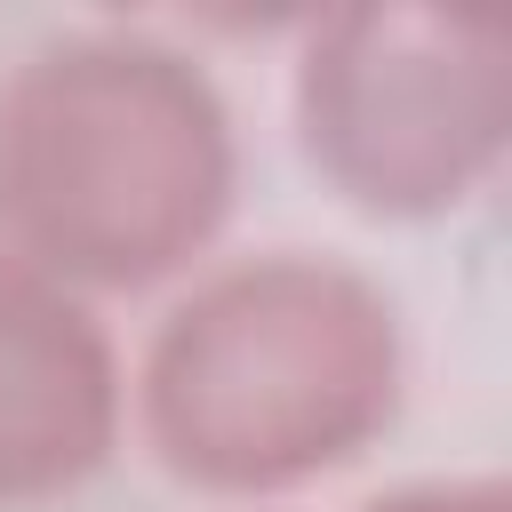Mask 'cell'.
<instances>
[{"label": "cell", "instance_id": "cell-1", "mask_svg": "<svg viewBox=\"0 0 512 512\" xmlns=\"http://www.w3.org/2000/svg\"><path fill=\"white\" fill-rule=\"evenodd\" d=\"M240 192L232 104L160 32H56L0 80V248L72 296L176 280Z\"/></svg>", "mask_w": 512, "mask_h": 512}, {"label": "cell", "instance_id": "cell-2", "mask_svg": "<svg viewBox=\"0 0 512 512\" xmlns=\"http://www.w3.org/2000/svg\"><path fill=\"white\" fill-rule=\"evenodd\" d=\"M144 448L200 496H288L360 464L400 416L392 296L312 248H264L192 280L136 376Z\"/></svg>", "mask_w": 512, "mask_h": 512}, {"label": "cell", "instance_id": "cell-3", "mask_svg": "<svg viewBox=\"0 0 512 512\" xmlns=\"http://www.w3.org/2000/svg\"><path fill=\"white\" fill-rule=\"evenodd\" d=\"M304 160L368 216H448L512 144V16L480 0H360L304 16Z\"/></svg>", "mask_w": 512, "mask_h": 512}, {"label": "cell", "instance_id": "cell-4", "mask_svg": "<svg viewBox=\"0 0 512 512\" xmlns=\"http://www.w3.org/2000/svg\"><path fill=\"white\" fill-rule=\"evenodd\" d=\"M128 424V368L88 296L0 248V512L88 488Z\"/></svg>", "mask_w": 512, "mask_h": 512}, {"label": "cell", "instance_id": "cell-5", "mask_svg": "<svg viewBox=\"0 0 512 512\" xmlns=\"http://www.w3.org/2000/svg\"><path fill=\"white\" fill-rule=\"evenodd\" d=\"M360 512H512L496 480H432V488H400V496H376Z\"/></svg>", "mask_w": 512, "mask_h": 512}]
</instances>
